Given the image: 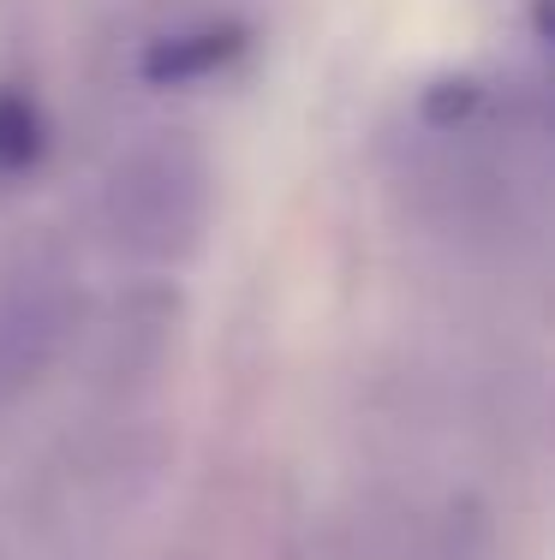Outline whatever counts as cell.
I'll use <instances>...</instances> for the list:
<instances>
[{"label": "cell", "mask_w": 555, "mask_h": 560, "mask_svg": "<svg viewBox=\"0 0 555 560\" xmlns=\"http://www.w3.org/2000/svg\"><path fill=\"white\" fill-rule=\"evenodd\" d=\"M240 55H245V24H197V31H174L162 43H150L138 72L150 84H197V78H216Z\"/></svg>", "instance_id": "6da1fadb"}, {"label": "cell", "mask_w": 555, "mask_h": 560, "mask_svg": "<svg viewBox=\"0 0 555 560\" xmlns=\"http://www.w3.org/2000/svg\"><path fill=\"white\" fill-rule=\"evenodd\" d=\"M48 150V126L24 90H0V179H19L43 162Z\"/></svg>", "instance_id": "7a4b0ae2"}, {"label": "cell", "mask_w": 555, "mask_h": 560, "mask_svg": "<svg viewBox=\"0 0 555 560\" xmlns=\"http://www.w3.org/2000/svg\"><path fill=\"white\" fill-rule=\"evenodd\" d=\"M472 102H478V90H472L466 78H454V84H436V96L425 102V114L436 119V126H448V119H466Z\"/></svg>", "instance_id": "3957f363"}]
</instances>
